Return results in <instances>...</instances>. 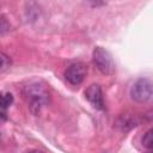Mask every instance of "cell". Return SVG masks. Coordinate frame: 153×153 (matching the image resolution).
<instances>
[{
	"instance_id": "5b68a950",
	"label": "cell",
	"mask_w": 153,
	"mask_h": 153,
	"mask_svg": "<svg viewBox=\"0 0 153 153\" xmlns=\"http://www.w3.org/2000/svg\"><path fill=\"white\" fill-rule=\"evenodd\" d=\"M85 97L91 103V105L93 108H96L97 110H105L103 91H102V87L98 84L90 85L85 91Z\"/></svg>"
},
{
	"instance_id": "7a4b0ae2",
	"label": "cell",
	"mask_w": 153,
	"mask_h": 153,
	"mask_svg": "<svg viewBox=\"0 0 153 153\" xmlns=\"http://www.w3.org/2000/svg\"><path fill=\"white\" fill-rule=\"evenodd\" d=\"M92 60L97 69L104 75H112L115 73V62L111 54L102 47H96L92 53Z\"/></svg>"
},
{
	"instance_id": "ba28073f",
	"label": "cell",
	"mask_w": 153,
	"mask_h": 153,
	"mask_svg": "<svg viewBox=\"0 0 153 153\" xmlns=\"http://www.w3.org/2000/svg\"><path fill=\"white\" fill-rule=\"evenodd\" d=\"M12 65V60L8 55H6L5 53L0 51V74L6 72Z\"/></svg>"
},
{
	"instance_id": "30bf717a",
	"label": "cell",
	"mask_w": 153,
	"mask_h": 153,
	"mask_svg": "<svg viewBox=\"0 0 153 153\" xmlns=\"http://www.w3.org/2000/svg\"><path fill=\"white\" fill-rule=\"evenodd\" d=\"M27 153H44L42 151H38V149H32V151H29Z\"/></svg>"
},
{
	"instance_id": "9c48e42d",
	"label": "cell",
	"mask_w": 153,
	"mask_h": 153,
	"mask_svg": "<svg viewBox=\"0 0 153 153\" xmlns=\"http://www.w3.org/2000/svg\"><path fill=\"white\" fill-rule=\"evenodd\" d=\"M142 146L147 151H152V130H148L142 137Z\"/></svg>"
},
{
	"instance_id": "3957f363",
	"label": "cell",
	"mask_w": 153,
	"mask_h": 153,
	"mask_svg": "<svg viewBox=\"0 0 153 153\" xmlns=\"http://www.w3.org/2000/svg\"><path fill=\"white\" fill-rule=\"evenodd\" d=\"M152 82L146 78L137 79L130 88V97L136 103H147L152 98Z\"/></svg>"
},
{
	"instance_id": "6da1fadb",
	"label": "cell",
	"mask_w": 153,
	"mask_h": 153,
	"mask_svg": "<svg viewBox=\"0 0 153 153\" xmlns=\"http://www.w3.org/2000/svg\"><path fill=\"white\" fill-rule=\"evenodd\" d=\"M24 94L32 114H38L39 110L49 102V93L47 88L38 82L25 86Z\"/></svg>"
},
{
	"instance_id": "8992f818",
	"label": "cell",
	"mask_w": 153,
	"mask_h": 153,
	"mask_svg": "<svg viewBox=\"0 0 153 153\" xmlns=\"http://www.w3.org/2000/svg\"><path fill=\"white\" fill-rule=\"evenodd\" d=\"M139 123H140V120L135 115H122L116 121V126L122 130H129L139 126Z\"/></svg>"
},
{
	"instance_id": "8fae6325",
	"label": "cell",
	"mask_w": 153,
	"mask_h": 153,
	"mask_svg": "<svg viewBox=\"0 0 153 153\" xmlns=\"http://www.w3.org/2000/svg\"><path fill=\"white\" fill-rule=\"evenodd\" d=\"M145 153H152V151H147V152H145Z\"/></svg>"
},
{
	"instance_id": "277c9868",
	"label": "cell",
	"mask_w": 153,
	"mask_h": 153,
	"mask_svg": "<svg viewBox=\"0 0 153 153\" xmlns=\"http://www.w3.org/2000/svg\"><path fill=\"white\" fill-rule=\"evenodd\" d=\"M87 74V66L82 62H74L65 71V78L71 85H80Z\"/></svg>"
},
{
	"instance_id": "52a82bcc",
	"label": "cell",
	"mask_w": 153,
	"mask_h": 153,
	"mask_svg": "<svg viewBox=\"0 0 153 153\" xmlns=\"http://www.w3.org/2000/svg\"><path fill=\"white\" fill-rule=\"evenodd\" d=\"M13 103V96L10 92H0V110H6Z\"/></svg>"
}]
</instances>
